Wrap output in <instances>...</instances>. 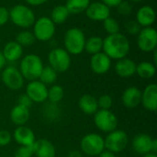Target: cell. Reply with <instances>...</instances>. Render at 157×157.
<instances>
[{"instance_id":"83f0119b","label":"cell","mask_w":157,"mask_h":157,"mask_svg":"<svg viewBox=\"0 0 157 157\" xmlns=\"http://www.w3.org/2000/svg\"><path fill=\"white\" fill-rule=\"evenodd\" d=\"M42 115L46 121L50 122H55L61 117V110L57 104L49 102L44 106L42 110Z\"/></svg>"},{"instance_id":"4316f807","label":"cell","mask_w":157,"mask_h":157,"mask_svg":"<svg viewBox=\"0 0 157 157\" xmlns=\"http://www.w3.org/2000/svg\"><path fill=\"white\" fill-rule=\"evenodd\" d=\"M103 49V39L98 37V36H92L86 40V44H85V51L91 54L94 55L96 53H98L102 52Z\"/></svg>"},{"instance_id":"d590c367","label":"cell","mask_w":157,"mask_h":157,"mask_svg":"<svg viewBox=\"0 0 157 157\" xmlns=\"http://www.w3.org/2000/svg\"><path fill=\"white\" fill-rule=\"evenodd\" d=\"M33 155L32 146H19L14 154V157H32Z\"/></svg>"},{"instance_id":"8fae6325","label":"cell","mask_w":157,"mask_h":157,"mask_svg":"<svg viewBox=\"0 0 157 157\" xmlns=\"http://www.w3.org/2000/svg\"><path fill=\"white\" fill-rule=\"evenodd\" d=\"M132 147L135 153L141 155L150 153L157 154V140L146 133H139L132 139Z\"/></svg>"},{"instance_id":"e0dca14e","label":"cell","mask_w":157,"mask_h":157,"mask_svg":"<svg viewBox=\"0 0 157 157\" xmlns=\"http://www.w3.org/2000/svg\"><path fill=\"white\" fill-rule=\"evenodd\" d=\"M141 104L143 107L148 110L155 112L157 109V85L149 84L145 86L144 91H142Z\"/></svg>"},{"instance_id":"ba28073f","label":"cell","mask_w":157,"mask_h":157,"mask_svg":"<svg viewBox=\"0 0 157 157\" xmlns=\"http://www.w3.org/2000/svg\"><path fill=\"white\" fill-rule=\"evenodd\" d=\"M55 24L48 17H40L33 24V35L40 41H49L55 34Z\"/></svg>"},{"instance_id":"2e32d148","label":"cell","mask_w":157,"mask_h":157,"mask_svg":"<svg viewBox=\"0 0 157 157\" xmlns=\"http://www.w3.org/2000/svg\"><path fill=\"white\" fill-rule=\"evenodd\" d=\"M12 137L19 146H32L36 141L34 132L25 125L17 126Z\"/></svg>"},{"instance_id":"603a6c76","label":"cell","mask_w":157,"mask_h":157,"mask_svg":"<svg viewBox=\"0 0 157 157\" xmlns=\"http://www.w3.org/2000/svg\"><path fill=\"white\" fill-rule=\"evenodd\" d=\"M5 59L8 63H14L19 60L23 55V47L16 40L8 41L3 48L2 52Z\"/></svg>"},{"instance_id":"c3c4849f","label":"cell","mask_w":157,"mask_h":157,"mask_svg":"<svg viewBox=\"0 0 157 157\" xmlns=\"http://www.w3.org/2000/svg\"><path fill=\"white\" fill-rule=\"evenodd\" d=\"M132 2H134V3H140V2H142L143 0H131Z\"/></svg>"},{"instance_id":"52a82bcc","label":"cell","mask_w":157,"mask_h":157,"mask_svg":"<svg viewBox=\"0 0 157 157\" xmlns=\"http://www.w3.org/2000/svg\"><path fill=\"white\" fill-rule=\"evenodd\" d=\"M49 65L57 73H65L71 66V55L63 48H54L48 55Z\"/></svg>"},{"instance_id":"9a60e30c","label":"cell","mask_w":157,"mask_h":157,"mask_svg":"<svg viewBox=\"0 0 157 157\" xmlns=\"http://www.w3.org/2000/svg\"><path fill=\"white\" fill-rule=\"evenodd\" d=\"M111 67V59L103 52L96 53L91 56L90 68L93 73L97 75H105Z\"/></svg>"},{"instance_id":"b9f144b4","label":"cell","mask_w":157,"mask_h":157,"mask_svg":"<svg viewBox=\"0 0 157 157\" xmlns=\"http://www.w3.org/2000/svg\"><path fill=\"white\" fill-rule=\"evenodd\" d=\"M26 3L29 6H40V5H43L45 4L48 0H25Z\"/></svg>"},{"instance_id":"3957f363","label":"cell","mask_w":157,"mask_h":157,"mask_svg":"<svg viewBox=\"0 0 157 157\" xmlns=\"http://www.w3.org/2000/svg\"><path fill=\"white\" fill-rule=\"evenodd\" d=\"M86 36L79 28L69 29L63 38L64 50L71 55H79L85 51Z\"/></svg>"},{"instance_id":"7a4b0ae2","label":"cell","mask_w":157,"mask_h":157,"mask_svg":"<svg viewBox=\"0 0 157 157\" xmlns=\"http://www.w3.org/2000/svg\"><path fill=\"white\" fill-rule=\"evenodd\" d=\"M43 62L41 58L34 53L25 55L19 63V71L25 80H38L43 69Z\"/></svg>"},{"instance_id":"ffe728a7","label":"cell","mask_w":157,"mask_h":157,"mask_svg":"<svg viewBox=\"0 0 157 157\" xmlns=\"http://www.w3.org/2000/svg\"><path fill=\"white\" fill-rule=\"evenodd\" d=\"M137 63L130 58H122L117 61L115 64V72L121 78H129L136 74Z\"/></svg>"},{"instance_id":"6da1fadb","label":"cell","mask_w":157,"mask_h":157,"mask_svg":"<svg viewBox=\"0 0 157 157\" xmlns=\"http://www.w3.org/2000/svg\"><path fill=\"white\" fill-rule=\"evenodd\" d=\"M131 43L128 38L121 32L108 35L103 39L102 52L111 60H120L127 57L130 52Z\"/></svg>"},{"instance_id":"681fc988","label":"cell","mask_w":157,"mask_h":157,"mask_svg":"<svg viewBox=\"0 0 157 157\" xmlns=\"http://www.w3.org/2000/svg\"><path fill=\"white\" fill-rule=\"evenodd\" d=\"M0 83H1V75H0Z\"/></svg>"},{"instance_id":"7402d4cb","label":"cell","mask_w":157,"mask_h":157,"mask_svg":"<svg viewBox=\"0 0 157 157\" xmlns=\"http://www.w3.org/2000/svg\"><path fill=\"white\" fill-rule=\"evenodd\" d=\"M9 118L10 121L16 126H23L29 121L30 118L29 109L17 104L11 109L9 113Z\"/></svg>"},{"instance_id":"7c38bea8","label":"cell","mask_w":157,"mask_h":157,"mask_svg":"<svg viewBox=\"0 0 157 157\" xmlns=\"http://www.w3.org/2000/svg\"><path fill=\"white\" fill-rule=\"evenodd\" d=\"M138 48L144 52H152L157 47V31L153 27L143 28L137 35Z\"/></svg>"},{"instance_id":"7dc6e473","label":"cell","mask_w":157,"mask_h":157,"mask_svg":"<svg viewBox=\"0 0 157 157\" xmlns=\"http://www.w3.org/2000/svg\"><path fill=\"white\" fill-rule=\"evenodd\" d=\"M143 157H157V155L154 154V153H150V154H146V155H143Z\"/></svg>"},{"instance_id":"74e56055","label":"cell","mask_w":157,"mask_h":157,"mask_svg":"<svg viewBox=\"0 0 157 157\" xmlns=\"http://www.w3.org/2000/svg\"><path fill=\"white\" fill-rule=\"evenodd\" d=\"M12 141V134L6 130H0V147L7 146Z\"/></svg>"},{"instance_id":"f6af8a7d","label":"cell","mask_w":157,"mask_h":157,"mask_svg":"<svg viewBox=\"0 0 157 157\" xmlns=\"http://www.w3.org/2000/svg\"><path fill=\"white\" fill-rule=\"evenodd\" d=\"M6 61L4 57L2 52L0 51V70H2L6 67Z\"/></svg>"},{"instance_id":"4fadbf2b","label":"cell","mask_w":157,"mask_h":157,"mask_svg":"<svg viewBox=\"0 0 157 157\" xmlns=\"http://www.w3.org/2000/svg\"><path fill=\"white\" fill-rule=\"evenodd\" d=\"M25 94L33 103H44L48 98V87L39 79L29 81Z\"/></svg>"},{"instance_id":"484cf974","label":"cell","mask_w":157,"mask_h":157,"mask_svg":"<svg viewBox=\"0 0 157 157\" xmlns=\"http://www.w3.org/2000/svg\"><path fill=\"white\" fill-rule=\"evenodd\" d=\"M70 13L64 5H58L51 12V20L54 24H63L69 17Z\"/></svg>"},{"instance_id":"cb8c5ba5","label":"cell","mask_w":157,"mask_h":157,"mask_svg":"<svg viewBox=\"0 0 157 157\" xmlns=\"http://www.w3.org/2000/svg\"><path fill=\"white\" fill-rule=\"evenodd\" d=\"M78 107L86 115H94L99 109L98 98L90 94H85L80 97L78 100Z\"/></svg>"},{"instance_id":"60d3db41","label":"cell","mask_w":157,"mask_h":157,"mask_svg":"<svg viewBox=\"0 0 157 157\" xmlns=\"http://www.w3.org/2000/svg\"><path fill=\"white\" fill-rule=\"evenodd\" d=\"M121 1H123V0H101V2L104 3L105 5H107L109 8L116 7Z\"/></svg>"},{"instance_id":"ee69618b","label":"cell","mask_w":157,"mask_h":157,"mask_svg":"<svg viewBox=\"0 0 157 157\" xmlns=\"http://www.w3.org/2000/svg\"><path fill=\"white\" fill-rule=\"evenodd\" d=\"M98 157H117L116 156V154H114V153H112V152H110V151H109V150H104L99 155Z\"/></svg>"},{"instance_id":"8d00e7d4","label":"cell","mask_w":157,"mask_h":157,"mask_svg":"<svg viewBox=\"0 0 157 157\" xmlns=\"http://www.w3.org/2000/svg\"><path fill=\"white\" fill-rule=\"evenodd\" d=\"M116 7L118 12L122 16H128L132 12V6L128 1H121Z\"/></svg>"},{"instance_id":"5bb4252c","label":"cell","mask_w":157,"mask_h":157,"mask_svg":"<svg viewBox=\"0 0 157 157\" xmlns=\"http://www.w3.org/2000/svg\"><path fill=\"white\" fill-rule=\"evenodd\" d=\"M85 12L86 17L94 21H104L110 17V8L101 1L90 3Z\"/></svg>"},{"instance_id":"ab89813d","label":"cell","mask_w":157,"mask_h":157,"mask_svg":"<svg viewBox=\"0 0 157 157\" xmlns=\"http://www.w3.org/2000/svg\"><path fill=\"white\" fill-rule=\"evenodd\" d=\"M32 101L30 100V98L26 95V94H22L19 96L18 99H17V104L23 107H26L28 109H30L32 106Z\"/></svg>"},{"instance_id":"836d02e7","label":"cell","mask_w":157,"mask_h":157,"mask_svg":"<svg viewBox=\"0 0 157 157\" xmlns=\"http://www.w3.org/2000/svg\"><path fill=\"white\" fill-rule=\"evenodd\" d=\"M98 105L99 109H110L113 105V99L109 95H101L98 98Z\"/></svg>"},{"instance_id":"e575fe53","label":"cell","mask_w":157,"mask_h":157,"mask_svg":"<svg viewBox=\"0 0 157 157\" xmlns=\"http://www.w3.org/2000/svg\"><path fill=\"white\" fill-rule=\"evenodd\" d=\"M142 29L143 28L139 25V23L136 20H130L125 24V29L127 33L132 36L138 35V33L141 31Z\"/></svg>"},{"instance_id":"f546056e","label":"cell","mask_w":157,"mask_h":157,"mask_svg":"<svg viewBox=\"0 0 157 157\" xmlns=\"http://www.w3.org/2000/svg\"><path fill=\"white\" fill-rule=\"evenodd\" d=\"M58 77V73L53 70L50 65L44 66L40 75L39 77V80L43 83L45 86H50V85H54Z\"/></svg>"},{"instance_id":"277c9868","label":"cell","mask_w":157,"mask_h":157,"mask_svg":"<svg viewBox=\"0 0 157 157\" xmlns=\"http://www.w3.org/2000/svg\"><path fill=\"white\" fill-rule=\"evenodd\" d=\"M9 19L17 27L29 29L33 26L36 17L33 10L29 6L18 4L9 10Z\"/></svg>"},{"instance_id":"9c48e42d","label":"cell","mask_w":157,"mask_h":157,"mask_svg":"<svg viewBox=\"0 0 157 157\" xmlns=\"http://www.w3.org/2000/svg\"><path fill=\"white\" fill-rule=\"evenodd\" d=\"M104 142L106 150L118 154L126 149L129 143V137L126 132L116 129L107 134L104 138Z\"/></svg>"},{"instance_id":"d6a6232c","label":"cell","mask_w":157,"mask_h":157,"mask_svg":"<svg viewBox=\"0 0 157 157\" xmlns=\"http://www.w3.org/2000/svg\"><path fill=\"white\" fill-rule=\"evenodd\" d=\"M103 22V28L105 29V31L109 34H116L120 32V24L118 22V20L116 18H113L111 17H109L108 18H106Z\"/></svg>"},{"instance_id":"8992f818","label":"cell","mask_w":157,"mask_h":157,"mask_svg":"<svg viewBox=\"0 0 157 157\" xmlns=\"http://www.w3.org/2000/svg\"><path fill=\"white\" fill-rule=\"evenodd\" d=\"M94 123L100 132L108 134L118 128L119 120L110 109H98L94 114Z\"/></svg>"},{"instance_id":"1f68e13d","label":"cell","mask_w":157,"mask_h":157,"mask_svg":"<svg viewBox=\"0 0 157 157\" xmlns=\"http://www.w3.org/2000/svg\"><path fill=\"white\" fill-rule=\"evenodd\" d=\"M19 45H21L22 47H28L32 45L36 39L33 35V33L29 30L24 29L19 31L17 35H16V40H15Z\"/></svg>"},{"instance_id":"bcb514c9","label":"cell","mask_w":157,"mask_h":157,"mask_svg":"<svg viewBox=\"0 0 157 157\" xmlns=\"http://www.w3.org/2000/svg\"><path fill=\"white\" fill-rule=\"evenodd\" d=\"M154 64L155 65H156V63H157V50L155 49L154 52Z\"/></svg>"},{"instance_id":"f1b7e54d","label":"cell","mask_w":157,"mask_h":157,"mask_svg":"<svg viewBox=\"0 0 157 157\" xmlns=\"http://www.w3.org/2000/svg\"><path fill=\"white\" fill-rule=\"evenodd\" d=\"M90 3V0H66L64 6L70 14L77 15L85 12Z\"/></svg>"},{"instance_id":"4dcf8cb0","label":"cell","mask_w":157,"mask_h":157,"mask_svg":"<svg viewBox=\"0 0 157 157\" xmlns=\"http://www.w3.org/2000/svg\"><path fill=\"white\" fill-rule=\"evenodd\" d=\"M64 96V91L63 86L59 85H52L50 88H48V100L51 103L58 104L62 101Z\"/></svg>"},{"instance_id":"5b68a950","label":"cell","mask_w":157,"mask_h":157,"mask_svg":"<svg viewBox=\"0 0 157 157\" xmlns=\"http://www.w3.org/2000/svg\"><path fill=\"white\" fill-rule=\"evenodd\" d=\"M105 150L104 138L96 132L84 135L80 141V151L89 157L98 156Z\"/></svg>"},{"instance_id":"ac0fdd59","label":"cell","mask_w":157,"mask_h":157,"mask_svg":"<svg viewBox=\"0 0 157 157\" xmlns=\"http://www.w3.org/2000/svg\"><path fill=\"white\" fill-rule=\"evenodd\" d=\"M142 90L137 86H130L126 88L121 96L122 104L128 109H135L141 104Z\"/></svg>"},{"instance_id":"f35d334b","label":"cell","mask_w":157,"mask_h":157,"mask_svg":"<svg viewBox=\"0 0 157 157\" xmlns=\"http://www.w3.org/2000/svg\"><path fill=\"white\" fill-rule=\"evenodd\" d=\"M9 20V10L6 7L0 6V27L6 25Z\"/></svg>"},{"instance_id":"7bdbcfd3","label":"cell","mask_w":157,"mask_h":157,"mask_svg":"<svg viewBox=\"0 0 157 157\" xmlns=\"http://www.w3.org/2000/svg\"><path fill=\"white\" fill-rule=\"evenodd\" d=\"M68 157H83V154L79 150H72L69 152Z\"/></svg>"},{"instance_id":"d6986e66","label":"cell","mask_w":157,"mask_h":157,"mask_svg":"<svg viewBox=\"0 0 157 157\" xmlns=\"http://www.w3.org/2000/svg\"><path fill=\"white\" fill-rule=\"evenodd\" d=\"M33 154L36 157H55L56 149L54 144L47 139L36 140L32 145Z\"/></svg>"},{"instance_id":"d4e9b609","label":"cell","mask_w":157,"mask_h":157,"mask_svg":"<svg viewBox=\"0 0 157 157\" xmlns=\"http://www.w3.org/2000/svg\"><path fill=\"white\" fill-rule=\"evenodd\" d=\"M136 74L144 79H151L156 74V67L153 63L141 62L136 65Z\"/></svg>"},{"instance_id":"44dd1931","label":"cell","mask_w":157,"mask_h":157,"mask_svg":"<svg viewBox=\"0 0 157 157\" xmlns=\"http://www.w3.org/2000/svg\"><path fill=\"white\" fill-rule=\"evenodd\" d=\"M156 18L155 10L150 6H141L136 13V21L142 28L152 27Z\"/></svg>"},{"instance_id":"30bf717a","label":"cell","mask_w":157,"mask_h":157,"mask_svg":"<svg viewBox=\"0 0 157 157\" xmlns=\"http://www.w3.org/2000/svg\"><path fill=\"white\" fill-rule=\"evenodd\" d=\"M1 75V82L10 90L17 91L23 87L25 79L20 71L15 66H6L3 69Z\"/></svg>"}]
</instances>
